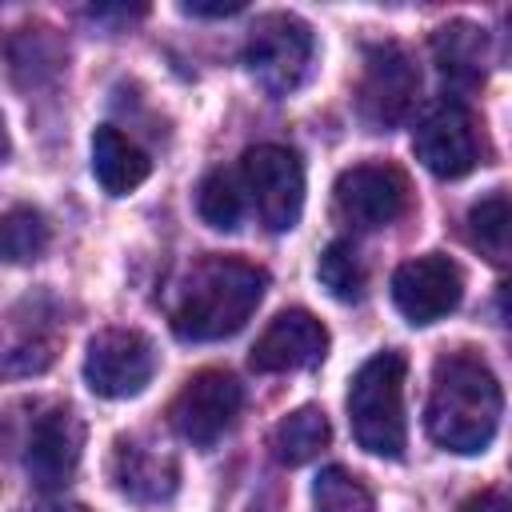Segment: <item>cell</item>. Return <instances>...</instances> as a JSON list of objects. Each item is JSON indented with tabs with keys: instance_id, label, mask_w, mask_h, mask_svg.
<instances>
[{
	"instance_id": "obj_1",
	"label": "cell",
	"mask_w": 512,
	"mask_h": 512,
	"mask_svg": "<svg viewBox=\"0 0 512 512\" xmlns=\"http://www.w3.org/2000/svg\"><path fill=\"white\" fill-rule=\"evenodd\" d=\"M264 288H268V272L260 264L208 252L192 260L176 280V292L168 304L172 332L192 344L224 340L248 324V316L264 300Z\"/></svg>"
},
{
	"instance_id": "obj_2",
	"label": "cell",
	"mask_w": 512,
	"mask_h": 512,
	"mask_svg": "<svg viewBox=\"0 0 512 512\" xmlns=\"http://www.w3.org/2000/svg\"><path fill=\"white\" fill-rule=\"evenodd\" d=\"M504 392L492 368L476 352H448L432 368V392L424 408L428 436L460 456L484 452L500 428Z\"/></svg>"
},
{
	"instance_id": "obj_3",
	"label": "cell",
	"mask_w": 512,
	"mask_h": 512,
	"mask_svg": "<svg viewBox=\"0 0 512 512\" xmlns=\"http://www.w3.org/2000/svg\"><path fill=\"white\" fill-rule=\"evenodd\" d=\"M348 420L352 436L372 456H404V356L400 352H376L360 364L348 388Z\"/></svg>"
},
{
	"instance_id": "obj_4",
	"label": "cell",
	"mask_w": 512,
	"mask_h": 512,
	"mask_svg": "<svg viewBox=\"0 0 512 512\" xmlns=\"http://www.w3.org/2000/svg\"><path fill=\"white\" fill-rule=\"evenodd\" d=\"M312 28L300 16L288 12H268L252 24L248 44H244V68L252 72V80L272 92V96H288L304 84L308 68H312Z\"/></svg>"
},
{
	"instance_id": "obj_5",
	"label": "cell",
	"mask_w": 512,
	"mask_h": 512,
	"mask_svg": "<svg viewBox=\"0 0 512 512\" xmlns=\"http://www.w3.org/2000/svg\"><path fill=\"white\" fill-rule=\"evenodd\" d=\"M240 188L252 196V208L268 232L296 228L304 212V164L292 148L256 144L240 160Z\"/></svg>"
},
{
	"instance_id": "obj_6",
	"label": "cell",
	"mask_w": 512,
	"mask_h": 512,
	"mask_svg": "<svg viewBox=\"0 0 512 512\" xmlns=\"http://www.w3.org/2000/svg\"><path fill=\"white\" fill-rule=\"evenodd\" d=\"M416 92H420V68L400 44L384 40L364 52V72L356 84V112L372 132L396 128L412 112Z\"/></svg>"
},
{
	"instance_id": "obj_7",
	"label": "cell",
	"mask_w": 512,
	"mask_h": 512,
	"mask_svg": "<svg viewBox=\"0 0 512 512\" xmlns=\"http://www.w3.org/2000/svg\"><path fill=\"white\" fill-rule=\"evenodd\" d=\"M240 404H244L240 380L232 372L204 368V372H196V376L184 380V388L168 404V420H172V428L188 444L212 448L232 428V420L240 416Z\"/></svg>"
},
{
	"instance_id": "obj_8",
	"label": "cell",
	"mask_w": 512,
	"mask_h": 512,
	"mask_svg": "<svg viewBox=\"0 0 512 512\" xmlns=\"http://www.w3.org/2000/svg\"><path fill=\"white\" fill-rule=\"evenodd\" d=\"M156 372V348L136 328H104L92 336L84 356V380L104 400H128L144 392Z\"/></svg>"
},
{
	"instance_id": "obj_9",
	"label": "cell",
	"mask_w": 512,
	"mask_h": 512,
	"mask_svg": "<svg viewBox=\"0 0 512 512\" xmlns=\"http://www.w3.org/2000/svg\"><path fill=\"white\" fill-rule=\"evenodd\" d=\"M332 200H336V216L348 228L360 232L388 228L408 208V176L396 164H352L340 172Z\"/></svg>"
},
{
	"instance_id": "obj_10",
	"label": "cell",
	"mask_w": 512,
	"mask_h": 512,
	"mask_svg": "<svg viewBox=\"0 0 512 512\" xmlns=\"http://www.w3.org/2000/svg\"><path fill=\"white\" fill-rule=\"evenodd\" d=\"M412 148H416V160L440 180H456L472 172L480 160V136H476L472 112L460 100H448V96L436 100L420 116L412 132Z\"/></svg>"
},
{
	"instance_id": "obj_11",
	"label": "cell",
	"mask_w": 512,
	"mask_h": 512,
	"mask_svg": "<svg viewBox=\"0 0 512 512\" xmlns=\"http://www.w3.org/2000/svg\"><path fill=\"white\" fill-rule=\"evenodd\" d=\"M460 296H464V276L456 260H448L444 252L412 256L392 272V300L400 316L412 324H432L448 316L460 304Z\"/></svg>"
},
{
	"instance_id": "obj_12",
	"label": "cell",
	"mask_w": 512,
	"mask_h": 512,
	"mask_svg": "<svg viewBox=\"0 0 512 512\" xmlns=\"http://www.w3.org/2000/svg\"><path fill=\"white\" fill-rule=\"evenodd\" d=\"M80 452H84V424H80V416L72 408H48L32 424L24 464H28V476L36 480V488L52 492V488H64L76 476Z\"/></svg>"
},
{
	"instance_id": "obj_13",
	"label": "cell",
	"mask_w": 512,
	"mask_h": 512,
	"mask_svg": "<svg viewBox=\"0 0 512 512\" xmlns=\"http://www.w3.org/2000/svg\"><path fill=\"white\" fill-rule=\"evenodd\" d=\"M324 352H328V328L312 312L288 308L256 336L248 360L256 372H296L324 360Z\"/></svg>"
},
{
	"instance_id": "obj_14",
	"label": "cell",
	"mask_w": 512,
	"mask_h": 512,
	"mask_svg": "<svg viewBox=\"0 0 512 512\" xmlns=\"http://www.w3.org/2000/svg\"><path fill=\"white\" fill-rule=\"evenodd\" d=\"M112 480L132 500H164L176 492V460L152 440H116L112 452Z\"/></svg>"
},
{
	"instance_id": "obj_15",
	"label": "cell",
	"mask_w": 512,
	"mask_h": 512,
	"mask_svg": "<svg viewBox=\"0 0 512 512\" xmlns=\"http://www.w3.org/2000/svg\"><path fill=\"white\" fill-rule=\"evenodd\" d=\"M92 172H96V180H100V188L108 196H124V192H132V188H140L148 180L152 160L120 128L100 124L92 132Z\"/></svg>"
},
{
	"instance_id": "obj_16",
	"label": "cell",
	"mask_w": 512,
	"mask_h": 512,
	"mask_svg": "<svg viewBox=\"0 0 512 512\" xmlns=\"http://www.w3.org/2000/svg\"><path fill=\"white\" fill-rule=\"evenodd\" d=\"M432 56L448 80L476 84L484 76V64H488V32L480 24H468V20L440 24L432 32Z\"/></svg>"
},
{
	"instance_id": "obj_17",
	"label": "cell",
	"mask_w": 512,
	"mask_h": 512,
	"mask_svg": "<svg viewBox=\"0 0 512 512\" xmlns=\"http://www.w3.org/2000/svg\"><path fill=\"white\" fill-rule=\"evenodd\" d=\"M332 440V424L324 416V408L316 404H304L288 416H280V424L272 428V456L288 468L296 464H308L312 456H320Z\"/></svg>"
},
{
	"instance_id": "obj_18",
	"label": "cell",
	"mask_w": 512,
	"mask_h": 512,
	"mask_svg": "<svg viewBox=\"0 0 512 512\" xmlns=\"http://www.w3.org/2000/svg\"><path fill=\"white\" fill-rule=\"evenodd\" d=\"M468 236L492 264H508V196L496 188L468 212Z\"/></svg>"
},
{
	"instance_id": "obj_19",
	"label": "cell",
	"mask_w": 512,
	"mask_h": 512,
	"mask_svg": "<svg viewBox=\"0 0 512 512\" xmlns=\"http://www.w3.org/2000/svg\"><path fill=\"white\" fill-rule=\"evenodd\" d=\"M240 192L244 188H240V176L236 172H224V168L208 172L204 184H200V192H196L200 220L212 224V228H224V232L236 228L240 224V212H244V196Z\"/></svg>"
},
{
	"instance_id": "obj_20",
	"label": "cell",
	"mask_w": 512,
	"mask_h": 512,
	"mask_svg": "<svg viewBox=\"0 0 512 512\" xmlns=\"http://www.w3.org/2000/svg\"><path fill=\"white\" fill-rule=\"evenodd\" d=\"M48 248V220L36 208H8L0 216V260H36Z\"/></svg>"
},
{
	"instance_id": "obj_21",
	"label": "cell",
	"mask_w": 512,
	"mask_h": 512,
	"mask_svg": "<svg viewBox=\"0 0 512 512\" xmlns=\"http://www.w3.org/2000/svg\"><path fill=\"white\" fill-rule=\"evenodd\" d=\"M316 276H320V284H324L336 300H344V304H352V300L364 296V264H360V252L352 248V240H332V244L320 252Z\"/></svg>"
},
{
	"instance_id": "obj_22",
	"label": "cell",
	"mask_w": 512,
	"mask_h": 512,
	"mask_svg": "<svg viewBox=\"0 0 512 512\" xmlns=\"http://www.w3.org/2000/svg\"><path fill=\"white\" fill-rule=\"evenodd\" d=\"M312 500H316V512H376L372 492L340 464H332V468H324L316 476Z\"/></svg>"
},
{
	"instance_id": "obj_23",
	"label": "cell",
	"mask_w": 512,
	"mask_h": 512,
	"mask_svg": "<svg viewBox=\"0 0 512 512\" xmlns=\"http://www.w3.org/2000/svg\"><path fill=\"white\" fill-rule=\"evenodd\" d=\"M460 512H508V496L500 488H484L460 504Z\"/></svg>"
},
{
	"instance_id": "obj_24",
	"label": "cell",
	"mask_w": 512,
	"mask_h": 512,
	"mask_svg": "<svg viewBox=\"0 0 512 512\" xmlns=\"http://www.w3.org/2000/svg\"><path fill=\"white\" fill-rule=\"evenodd\" d=\"M244 4L236 0V4H184V12L188 16H232V12H240Z\"/></svg>"
},
{
	"instance_id": "obj_25",
	"label": "cell",
	"mask_w": 512,
	"mask_h": 512,
	"mask_svg": "<svg viewBox=\"0 0 512 512\" xmlns=\"http://www.w3.org/2000/svg\"><path fill=\"white\" fill-rule=\"evenodd\" d=\"M28 512H88L84 504H68V500H56V504H40V508H28Z\"/></svg>"
}]
</instances>
